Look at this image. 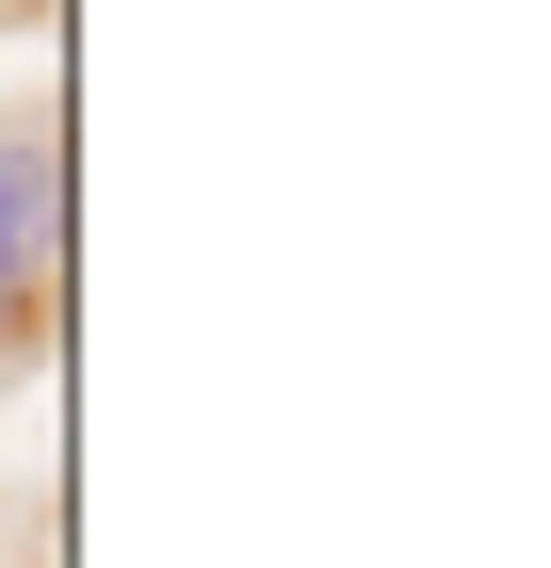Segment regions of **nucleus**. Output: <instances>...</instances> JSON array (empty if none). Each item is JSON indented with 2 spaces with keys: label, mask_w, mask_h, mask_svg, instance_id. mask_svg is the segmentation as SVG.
I'll list each match as a JSON object with an SVG mask.
<instances>
[{
  "label": "nucleus",
  "mask_w": 551,
  "mask_h": 568,
  "mask_svg": "<svg viewBox=\"0 0 551 568\" xmlns=\"http://www.w3.org/2000/svg\"><path fill=\"white\" fill-rule=\"evenodd\" d=\"M65 342V114L0 131V390Z\"/></svg>",
  "instance_id": "obj_1"
}]
</instances>
